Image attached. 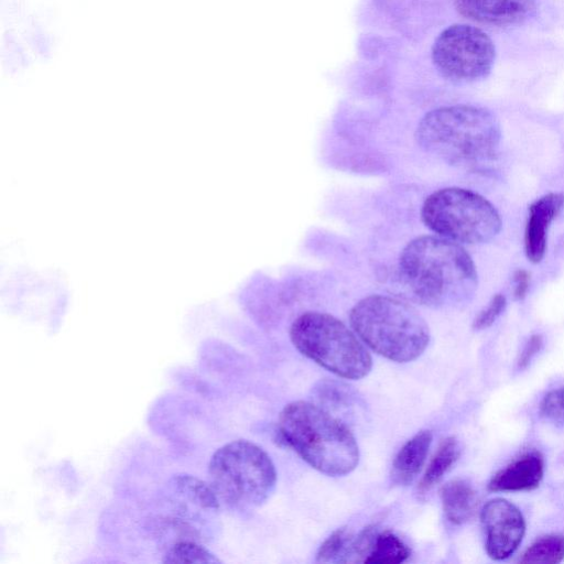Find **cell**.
Instances as JSON below:
<instances>
[{
    "mask_svg": "<svg viewBox=\"0 0 564 564\" xmlns=\"http://www.w3.org/2000/svg\"><path fill=\"white\" fill-rule=\"evenodd\" d=\"M399 272L412 297L430 307L466 302L478 283L468 252L459 243L440 236L411 240L401 251Z\"/></svg>",
    "mask_w": 564,
    "mask_h": 564,
    "instance_id": "1",
    "label": "cell"
},
{
    "mask_svg": "<svg viewBox=\"0 0 564 564\" xmlns=\"http://www.w3.org/2000/svg\"><path fill=\"white\" fill-rule=\"evenodd\" d=\"M415 139L421 149L444 162L473 167L494 158L501 131L489 110L455 105L427 112L417 124Z\"/></svg>",
    "mask_w": 564,
    "mask_h": 564,
    "instance_id": "2",
    "label": "cell"
},
{
    "mask_svg": "<svg viewBox=\"0 0 564 564\" xmlns=\"http://www.w3.org/2000/svg\"><path fill=\"white\" fill-rule=\"evenodd\" d=\"M279 433L303 460L327 476L347 475L358 465V444L346 423L316 403L285 405Z\"/></svg>",
    "mask_w": 564,
    "mask_h": 564,
    "instance_id": "3",
    "label": "cell"
},
{
    "mask_svg": "<svg viewBox=\"0 0 564 564\" xmlns=\"http://www.w3.org/2000/svg\"><path fill=\"white\" fill-rule=\"evenodd\" d=\"M351 328L376 354L409 362L420 357L430 343L424 318L410 304L386 295H369L349 313Z\"/></svg>",
    "mask_w": 564,
    "mask_h": 564,
    "instance_id": "4",
    "label": "cell"
},
{
    "mask_svg": "<svg viewBox=\"0 0 564 564\" xmlns=\"http://www.w3.org/2000/svg\"><path fill=\"white\" fill-rule=\"evenodd\" d=\"M207 474V481L219 501L234 508L262 505L276 484L270 456L246 440H236L218 448L209 460Z\"/></svg>",
    "mask_w": 564,
    "mask_h": 564,
    "instance_id": "5",
    "label": "cell"
},
{
    "mask_svg": "<svg viewBox=\"0 0 564 564\" xmlns=\"http://www.w3.org/2000/svg\"><path fill=\"white\" fill-rule=\"evenodd\" d=\"M290 338L302 355L340 378L358 380L371 370L362 340L333 315L303 313L292 323Z\"/></svg>",
    "mask_w": 564,
    "mask_h": 564,
    "instance_id": "6",
    "label": "cell"
},
{
    "mask_svg": "<svg viewBox=\"0 0 564 564\" xmlns=\"http://www.w3.org/2000/svg\"><path fill=\"white\" fill-rule=\"evenodd\" d=\"M424 225L437 236L457 243H482L501 228L495 206L481 195L462 187L432 193L421 208Z\"/></svg>",
    "mask_w": 564,
    "mask_h": 564,
    "instance_id": "7",
    "label": "cell"
},
{
    "mask_svg": "<svg viewBox=\"0 0 564 564\" xmlns=\"http://www.w3.org/2000/svg\"><path fill=\"white\" fill-rule=\"evenodd\" d=\"M491 39L469 24H453L440 33L432 46V61L438 73L455 83L486 77L495 63Z\"/></svg>",
    "mask_w": 564,
    "mask_h": 564,
    "instance_id": "8",
    "label": "cell"
},
{
    "mask_svg": "<svg viewBox=\"0 0 564 564\" xmlns=\"http://www.w3.org/2000/svg\"><path fill=\"white\" fill-rule=\"evenodd\" d=\"M480 520L486 532L488 555L496 561L511 556L525 533V522L521 511L512 502L495 498L482 507Z\"/></svg>",
    "mask_w": 564,
    "mask_h": 564,
    "instance_id": "9",
    "label": "cell"
},
{
    "mask_svg": "<svg viewBox=\"0 0 564 564\" xmlns=\"http://www.w3.org/2000/svg\"><path fill=\"white\" fill-rule=\"evenodd\" d=\"M465 18L491 25H511L525 21L536 9L535 0H455Z\"/></svg>",
    "mask_w": 564,
    "mask_h": 564,
    "instance_id": "10",
    "label": "cell"
},
{
    "mask_svg": "<svg viewBox=\"0 0 564 564\" xmlns=\"http://www.w3.org/2000/svg\"><path fill=\"white\" fill-rule=\"evenodd\" d=\"M563 207L564 194L562 193H549L530 205L524 231V251L532 263L543 259L549 227Z\"/></svg>",
    "mask_w": 564,
    "mask_h": 564,
    "instance_id": "11",
    "label": "cell"
},
{
    "mask_svg": "<svg viewBox=\"0 0 564 564\" xmlns=\"http://www.w3.org/2000/svg\"><path fill=\"white\" fill-rule=\"evenodd\" d=\"M544 475V462L536 452L528 453L499 470L489 481L491 491H523L536 488Z\"/></svg>",
    "mask_w": 564,
    "mask_h": 564,
    "instance_id": "12",
    "label": "cell"
},
{
    "mask_svg": "<svg viewBox=\"0 0 564 564\" xmlns=\"http://www.w3.org/2000/svg\"><path fill=\"white\" fill-rule=\"evenodd\" d=\"M432 437L431 431H421L400 448L392 463L393 482L406 486L414 480L425 463Z\"/></svg>",
    "mask_w": 564,
    "mask_h": 564,
    "instance_id": "13",
    "label": "cell"
},
{
    "mask_svg": "<svg viewBox=\"0 0 564 564\" xmlns=\"http://www.w3.org/2000/svg\"><path fill=\"white\" fill-rule=\"evenodd\" d=\"M441 500L447 520L454 524L470 520L477 507L476 491L464 479L446 482L441 489Z\"/></svg>",
    "mask_w": 564,
    "mask_h": 564,
    "instance_id": "14",
    "label": "cell"
},
{
    "mask_svg": "<svg viewBox=\"0 0 564 564\" xmlns=\"http://www.w3.org/2000/svg\"><path fill=\"white\" fill-rule=\"evenodd\" d=\"M462 447L457 438L447 437L440 445L419 484V491L425 492L435 486L458 460Z\"/></svg>",
    "mask_w": 564,
    "mask_h": 564,
    "instance_id": "15",
    "label": "cell"
},
{
    "mask_svg": "<svg viewBox=\"0 0 564 564\" xmlns=\"http://www.w3.org/2000/svg\"><path fill=\"white\" fill-rule=\"evenodd\" d=\"M410 556L408 545L394 533H376L365 563H402Z\"/></svg>",
    "mask_w": 564,
    "mask_h": 564,
    "instance_id": "16",
    "label": "cell"
},
{
    "mask_svg": "<svg viewBox=\"0 0 564 564\" xmlns=\"http://www.w3.org/2000/svg\"><path fill=\"white\" fill-rule=\"evenodd\" d=\"M172 481L176 491L193 505L206 510L219 509L220 501L208 481L187 474L175 475Z\"/></svg>",
    "mask_w": 564,
    "mask_h": 564,
    "instance_id": "17",
    "label": "cell"
},
{
    "mask_svg": "<svg viewBox=\"0 0 564 564\" xmlns=\"http://www.w3.org/2000/svg\"><path fill=\"white\" fill-rule=\"evenodd\" d=\"M163 563L219 564L221 561L204 545L194 540L174 542L165 551Z\"/></svg>",
    "mask_w": 564,
    "mask_h": 564,
    "instance_id": "18",
    "label": "cell"
},
{
    "mask_svg": "<svg viewBox=\"0 0 564 564\" xmlns=\"http://www.w3.org/2000/svg\"><path fill=\"white\" fill-rule=\"evenodd\" d=\"M564 560V535L552 534L536 540L523 553L521 563L556 564Z\"/></svg>",
    "mask_w": 564,
    "mask_h": 564,
    "instance_id": "19",
    "label": "cell"
},
{
    "mask_svg": "<svg viewBox=\"0 0 564 564\" xmlns=\"http://www.w3.org/2000/svg\"><path fill=\"white\" fill-rule=\"evenodd\" d=\"M317 405L332 413H343L352 408L354 395L349 387L337 381H323L316 388Z\"/></svg>",
    "mask_w": 564,
    "mask_h": 564,
    "instance_id": "20",
    "label": "cell"
},
{
    "mask_svg": "<svg viewBox=\"0 0 564 564\" xmlns=\"http://www.w3.org/2000/svg\"><path fill=\"white\" fill-rule=\"evenodd\" d=\"M354 538L345 529L334 531L319 546L316 561L321 563L347 562L354 556Z\"/></svg>",
    "mask_w": 564,
    "mask_h": 564,
    "instance_id": "21",
    "label": "cell"
},
{
    "mask_svg": "<svg viewBox=\"0 0 564 564\" xmlns=\"http://www.w3.org/2000/svg\"><path fill=\"white\" fill-rule=\"evenodd\" d=\"M540 413L552 424L564 427V387L545 394L540 404Z\"/></svg>",
    "mask_w": 564,
    "mask_h": 564,
    "instance_id": "22",
    "label": "cell"
},
{
    "mask_svg": "<svg viewBox=\"0 0 564 564\" xmlns=\"http://www.w3.org/2000/svg\"><path fill=\"white\" fill-rule=\"evenodd\" d=\"M507 300L503 294H495L486 308L474 319L473 327L477 330L485 329L494 324L498 316L505 311Z\"/></svg>",
    "mask_w": 564,
    "mask_h": 564,
    "instance_id": "23",
    "label": "cell"
},
{
    "mask_svg": "<svg viewBox=\"0 0 564 564\" xmlns=\"http://www.w3.org/2000/svg\"><path fill=\"white\" fill-rule=\"evenodd\" d=\"M542 345V336L539 334L532 335L522 349V352L518 359V367L525 368L532 358L540 351Z\"/></svg>",
    "mask_w": 564,
    "mask_h": 564,
    "instance_id": "24",
    "label": "cell"
},
{
    "mask_svg": "<svg viewBox=\"0 0 564 564\" xmlns=\"http://www.w3.org/2000/svg\"><path fill=\"white\" fill-rule=\"evenodd\" d=\"M530 284V273L524 269H518L513 273V294L517 300L525 297Z\"/></svg>",
    "mask_w": 564,
    "mask_h": 564,
    "instance_id": "25",
    "label": "cell"
}]
</instances>
